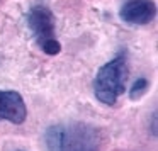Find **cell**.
<instances>
[{"label":"cell","mask_w":158,"mask_h":151,"mask_svg":"<svg viewBox=\"0 0 158 151\" xmlns=\"http://www.w3.org/2000/svg\"><path fill=\"white\" fill-rule=\"evenodd\" d=\"M44 143L48 151H100L104 137L95 126L68 122L49 127Z\"/></svg>","instance_id":"cell-1"},{"label":"cell","mask_w":158,"mask_h":151,"mask_svg":"<svg viewBox=\"0 0 158 151\" xmlns=\"http://www.w3.org/2000/svg\"><path fill=\"white\" fill-rule=\"evenodd\" d=\"M127 80V61L124 56H116L99 70L94 82L95 97L106 105H114L124 93Z\"/></svg>","instance_id":"cell-2"},{"label":"cell","mask_w":158,"mask_h":151,"mask_svg":"<svg viewBox=\"0 0 158 151\" xmlns=\"http://www.w3.org/2000/svg\"><path fill=\"white\" fill-rule=\"evenodd\" d=\"M27 24L46 55L55 56L61 51V44L55 36V15L46 5H34L29 10Z\"/></svg>","instance_id":"cell-3"},{"label":"cell","mask_w":158,"mask_h":151,"mask_svg":"<svg viewBox=\"0 0 158 151\" xmlns=\"http://www.w3.org/2000/svg\"><path fill=\"white\" fill-rule=\"evenodd\" d=\"M156 14V5L153 0H127L121 7L119 17L126 24L144 26L153 21Z\"/></svg>","instance_id":"cell-4"},{"label":"cell","mask_w":158,"mask_h":151,"mask_svg":"<svg viewBox=\"0 0 158 151\" xmlns=\"http://www.w3.org/2000/svg\"><path fill=\"white\" fill-rule=\"evenodd\" d=\"M27 116L24 99L14 90H0V120L22 124Z\"/></svg>","instance_id":"cell-5"},{"label":"cell","mask_w":158,"mask_h":151,"mask_svg":"<svg viewBox=\"0 0 158 151\" xmlns=\"http://www.w3.org/2000/svg\"><path fill=\"white\" fill-rule=\"evenodd\" d=\"M148 85H150V83H148V80H146V78H138L136 82H134V85L131 87V93H129V97H131L133 100L139 99V97L148 90Z\"/></svg>","instance_id":"cell-6"}]
</instances>
